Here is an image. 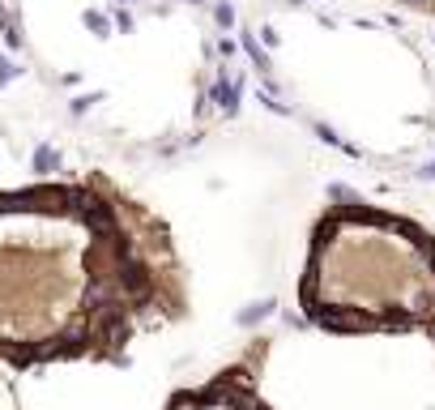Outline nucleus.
<instances>
[{
	"label": "nucleus",
	"mask_w": 435,
	"mask_h": 410,
	"mask_svg": "<svg viewBox=\"0 0 435 410\" xmlns=\"http://www.w3.org/2000/svg\"><path fill=\"white\" fill-rule=\"evenodd\" d=\"M184 303L167 226L107 175L0 188V372L115 364Z\"/></svg>",
	"instance_id": "1"
},
{
	"label": "nucleus",
	"mask_w": 435,
	"mask_h": 410,
	"mask_svg": "<svg viewBox=\"0 0 435 410\" xmlns=\"http://www.w3.org/2000/svg\"><path fill=\"white\" fill-rule=\"evenodd\" d=\"M299 303L328 333L427 329L435 338V240L405 218L337 205L312 235Z\"/></svg>",
	"instance_id": "2"
},
{
	"label": "nucleus",
	"mask_w": 435,
	"mask_h": 410,
	"mask_svg": "<svg viewBox=\"0 0 435 410\" xmlns=\"http://www.w3.org/2000/svg\"><path fill=\"white\" fill-rule=\"evenodd\" d=\"M167 410H273L261 393L248 368H226L214 380L196 384V389H179Z\"/></svg>",
	"instance_id": "3"
}]
</instances>
